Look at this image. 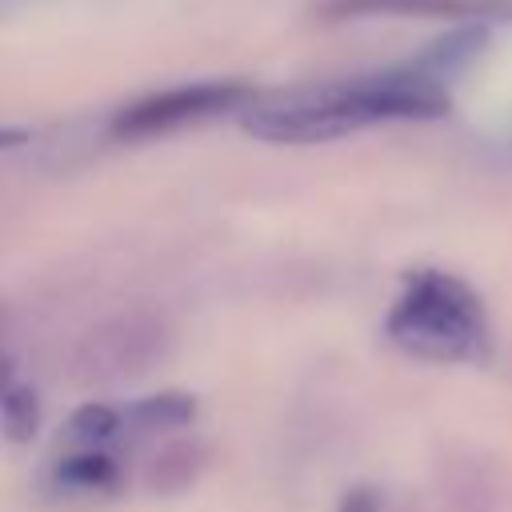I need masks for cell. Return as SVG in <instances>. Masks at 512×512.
<instances>
[{
	"mask_svg": "<svg viewBox=\"0 0 512 512\" xmlns=\"http://www.w3.org/2000/svg\"><path fill=\"white\" fill-rule=\"evenodd\" d=\"M196 420V396L188 392H152L124 408V428L132 432H172Z\"/></svg>",
	"mask_w": 512,
	"mask_h": 512,
	"instance_id": "cell-8",
	"label": "cell"
},
{
	"mask_svg": "<svg viewBox=\"0 0 512 512\" xmlns=\"http://www.w3.org/2000/svg\"><path fill=\"white\" fill-rule=\"evenodd\" d=\"M324 20H364V16H452V20H492L512 16V0H320Z\"/></svg>",
	"mask_w": 512,
	"mask_h": 512,
	"instance_id": "cell-4",
	"label": "cell"
},
{
	"mask_svg": "<svg viewBox=\"0 0 512 512\" xmlns=\"http://www.w3.org/2000/svg\"><path fill=\"white\" fill-rule=\"evenodd\" d=\"M28 140V132L24 128H0V152H8V148H20Z\"/></svg>",
	"mask_w": 512,
	"mask_h": 512,
	"instance_id": "cell-12",
	"label": "cell"
},
{
	"mask_svg": "<svg viewBox=\"0 0 512 512\" xmlns=\"http://www.w3.org/2000/svg\"><path fill=\"white\" fill-rule=\"evenodd\" d=\"M336 512H384V500H380L376 488L360 484V488H348V492H344V500H340Z\"/></svg>",
	"mask_w": 512,
	"mask_h": 512,
	"instance_id": "cell-11",
	"label": "cell"
},
{
	"mask_svg": "<svg viewBox=\"0 0 512 512\" xmlns=\"http://www.w3.org/2000/svg\"><path fill=\"white\" fill-rule=\"evenodd\" d=\"M52 488L64 496H108L120 488V468L104 448H76L72 456L56 460Z\"/></svg>",
	"mask_w": 512,
	"mask_h": 512,
	"instance_id": "cell-5",
	"label": "cell"
},
{
	"mask_svg": "<svg viewBox=\"0 0 512 512\" xmlns=\"http://www.w3.org/2000/svg\"><path fill=\"white\" fill-rule=\"evenodd\" d=\"M452 108L444 80L420 72L412 60L388 72H368L336 84L292 88L252 100L240 120L244 132L268 144H324L384 120H436Z\"/></svg>",
	"mask_w": 512,
	"mask_h": 512,
	"instance_id": "cell-1",
	"label": "cell"
},
{
	"mask_svg": "<svg viewBox=\"0 0 512 512\" xmlns=\"http://www.w3.org/2000/svg\"><path fill=\"white\" fill-rule=\"evenodd\" d=\"M484 44H488V24H484V20H464L456 32L440 36L436 44H428L412 64H416L420 72L436 76V80H448L452 72L468 68V64L484 52Z\"/></svg>",
	"mask_w": 512,
	"mask_h": 512,
	"instance_id": "cell-6",
	"label": "cell"
},
{
	"mask_svg": "<svg viewBox=\"0 0 512 512\" xmlns=\"http://www.w3.org/2000/svg\"><path fill=\"white\" fill-rule=\"evenodd\" d=\"M36 424H40V404H36V392L16 376V364L12 356L4 352V340H0V428L8 440L24 444L36 436Z\"/></svg>",
	"mask_w": 512,
	"mask_h": 512,
	"instance_id": "cell-7",
	"label": "cell"
},
{
	"mask_svg": "<svg viewBox=\"0 0 512 512\" xmlns=\"http://www.w3.org/2000/svg\"><path fill=\"white\" fill-rule=\"evenodd\" d=\"M384 336L428 364H484L492 352V328L480 292L444 272L412 268L384 316Z\"/></svg>",
	"mask_w": 512,
	"mask_h": 512,
	"instance_id": "cell-2",
	"label": "cell"
},
{
	"mask_svg": "<svg viewBox=\"0 0 512 512\" xmlns=\"http://www.w3.org/2000/svg\"><path fill=\"white\" fill-rule=\"evenodd\" d=\"M488 496H492L488 484L468 472V476H460L456 488L448 492V508H444V512H492V500H488Z\"/></svg>",
	"mask_w": 512,
	"mask_h": 512,
	"instance_id": "cell-10",
	"label": "cell"
},
{
	"mask_svg": "<svg viewBox=\"0 0 512 512\" xmlns=\"http://www.w3.org/2000/svg\"><path fill=\"white\" fill-rule=\"evenodd\" d=\"M124 432V412L108 408V404H80L68 416V440L76 448H104L108 440H116Z\"/></svg>",
	"mask_w": 512,
	"mask_h": 512,
	"instance_id": "cell-9",
	"label": "cell"
},
{
	"mask_svg": "<svg viewBox=\"0 0 512 512\" xmlns=\"http://www.w3.org/2000/svg\"><path fill=\"white\" fill-rule=\"evenodd\" d=\"M256 100V88L244 80H196V84H176L152 96H140L124 104L112 116V136L116 140H152L164 132H176L196 120H212L220 112H244Z\"/></svg>",
	"mask_w": 512,
	"mask_h": 512,
	"instance_id": "cell-3",
	"label": "cell"
}]
</instances>
